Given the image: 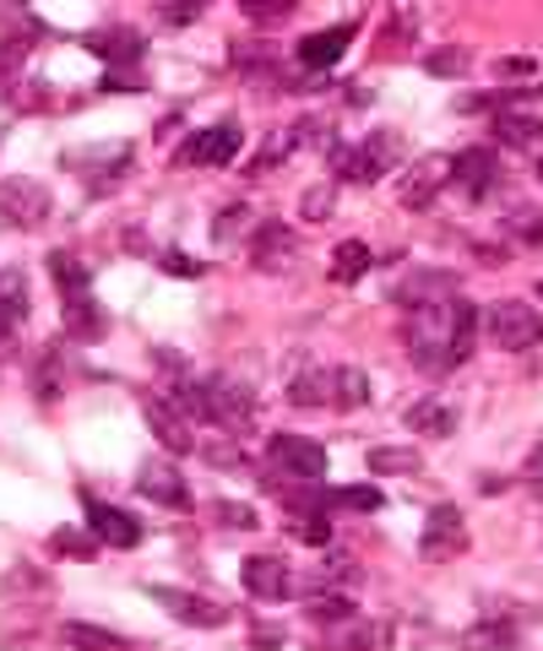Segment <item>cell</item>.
Listing matches in <instances>:
<instances>
[{"label": "cell", "mask_w": 543, "mask_h": 651, "mask_svg": "<svg viewBox=\"0 0 543 651\" xmlns=\"http://www.w3.org/2000/svg\"><path fill=\"white\" fill-rule=\"evenodd\" d=\"M494 141H500V147H539L543 120L528 115V109H500V115H494Z\"/></svg>", "instance_id": "22"}, {"label": "cell", "mask_w": 543, "mask_h": 651, "mask_svg": "<svg viewBox=\"0 0 543 651\" xmlns=\"http://www.w3.org/2000/svg\"><path fill=\"white\" fill-rule=\"evenodd\" d=\"M332 163H338V174L348 185H375V180H386V169L397 163V136L392 130H375L370 141H359V147H348V152H332Z\"/></svg>", "instance_id": "4"}, {"label": "cell", "mask_w": 543, "mask_h": 651, "mask_svg": "<svg viewBox=\"0 0 543 651\" xmlns=\"http://www.w3.org/2000/svg\"><path fill=\"white\" fill-rule=\"evenodd\" d=\"M403 305H429V299H451V277L446 271H413L403 288H397Z\"/></svg>", "instance_id": "26"}, {"label": "cell", "mask_w": 543, "mask_h": 651, "mask_svg": "<svg viewBox=\"0 0 543 651\" xmlns=\"http://www.w3.org/2000/svg\"><path fill=\"white\" fill-rule=\"evenodd\" d=\"M483 337L500 353H533L543 342V316L533 305H522V299H500V305L483 310Z\"/></svg>", "instance_id": "2"}, {"label": "cell", "mask_w": 543, "mask_h": 651, "mask_svg": "<svg viewBox=\"0 0 543 651\" xmlns=\"http://www.w3.org/2000/svg\"><path fill=\"white\" fill-rule=\"evenodd\" d=\"M299 212H305L310 223H321V217L332 212V191H327V185H316V191H305V206H299Z\"/></svg>", "instance_id": "43"}, {"label": "cell", "mask_w": 543, "mask_h": 651, "mask_svg": "<svg viewBox=\"0 0 543 651\" xmlns=\"http://www.w3.org/2000/svg\"><path fill=\"white\" fill-rule=\"evenodd\" d=\"M473 337H478V310L462 299V294L413 305L407 321H403V342H407V353H413V364H418L424 375H446V370L468 364Z\"/></svg>", "instance_id": "1"}, {"label": "cell", "mask_w": 543, "mask_h": 651, "mask_svg": "<svg viewBox=\"0 0 543 651\" xmlns=\"http://www.w3.org/2000/svg\"><path fill=\"white\" fill-rule=\"evenodd\" d=\"M451 185L468 195V201H489V195L505 185V169H500L494 152H483V147H462V152H451Z\"/></svg>", "instance_id": "7"}, {"label": "cell", "mask_w": 543, "mask_h": 651, "mask_svg": "<svg viewBox=\"0 0 543 651\" xmlns=\"http://www.w3.org/2000/svg\"><path fill=\"white\" fill-rule=\"evenodd\" d=\"M251 641H256V647H283V636H277V625H256V636H251Z\"/></svg>", "instance_id": "48"}, {"label": "cell", "mask_w": 543, "mask_h": 651, "mask_svg": "<svg viewBox=\"0 0 543 651\" xmlns=\"http://www.w3.org/2000/svg\"><path fill=\"white\" fill-rule=\"evenodd\" d=\"M494 76H500V82H539V61H528V55H511V61L494 65Z\"/></svg>", "instance_id": "41"}, {"label": "cell", "mask_w": 543, "mask_h": 651, "mask_svg": "<svg viewBox=\"0 0 543 651\" xmlns=\"http://www.w3.org/2000/svg\"><path fill=\"white\" fill-rule=\"evenodd\" d=\"M407 429L413 435H429V440H446V435H457V402H446V396H418V402H407Z\"/></svg>", "instance_id": "16"}, {"label": "cell", "mask_w": 543, "mask_h": 651, "mask_svg": "<svg viewBox=\"0 0 543 651\" xmlns=\"http://www.w3.org/2000/svg\"><path fill=\"white\" fill-rule=\"evenodd\" d=\"M82 511H87V526H93V537H98V543H109V548H136V543H141V521L126 516L120 505L87 500Z\"/></svg>", "instance_id": "14"}, {"label": "cell", "mask_w": 543, "mask_h": 651, "mask_svg": "<svg viewBox=\"0 0 543 651\" xmlns=\"http://www.w3.org/2000/svg\"><path fill=\"white\" fill-rule=\"evenodd\" d=\"M539 180H543V152H539Z\"/></svg>", "instance_id": "49"}, {"label": "cell", "mask_w": 543, "mask_h": 651, "mask_svg": "<svg viewBox=\"0 0 543 651\" xmlns=\"http://www.w3.org/2000/svg\"><path fill=\"white\" fill-rule=\"evenodd\" d=\"M364 461H370V472H418V456L407 446H375Z\"/></svg>", "instance_id": "34"}, {"label": "cell", "mask_w": 543, "mask_h": 651, "mask_svg": "<svg viewBox=\"0 0 543 651\" xmlns=\"http://www.w3.org/2000/svg\"><path fill=\"white\" fill-rule=\"evenodd\" d=\"M353 613H359V608H353V597H327V591H321V597H310V619H316V625H327V630H332V625H342V619H353Z\"/></svg>", "instance_id": "35"}, {"label": "cell", "mask_w": 543, "mask_h": 651, "mask_svg": "<svg viewBox=\"0 0 543 651\" xmlns=\"http://www.w3.org/2000/svg\"><path fill=\"white\" fill-rule=\"evenodd\" d=\"M517 641H522V630H511L505 619H500V625H494V619H483V625H473V630L462 636V647H468V651H511Z\"/></svg>", "instance_id": "28"}, {"label": "cell", "mask_w": 543, "mask_h": 651, "mask_svg": "<svg viewBox=\"0 0 543 651\" xmlns=\"http://www.w3.org/2000/svg\"><path fill=\"white\" fill-rule=\"evenodd\" d=\"M321 651H386V625H359V613H353V619L332 625Z\"/></svg>", "instance_id": "21"}, {"label": "cell", "mask_w": 543, "mask_h": 651, "mask_svg": "<svg viewBox=\"0 0 543 651\" xmlns=\"http://www.w3.org/2000/svg\"><path fill=\"white\" fill-rule=\"evenodd\" d=\"M245 217H251L245 206H223V212H217V223H212V234H217L223 245H234V228H245Z\"/></svg>", "instance_id": "42"}, {"label": "cell", "mask_w": 543, "mask_h": 651, "mask_svg": "<svg viewBox=\"0 0 543 651\" xmlns=\"http://www.w3.org/2000/svg\"><path fill=\"white\" fill-rule=\"evenodd\" d=\"M267 456L283 478H299V483H316V478H327V467H332L327 446L310 440V435H272Z\"/></svg>", "instance_id": "5"}, {"label": "cell", "mask_w": 543, "mask_h": 651, "mask_svg": "<svg viewBox=\"0 0 543 651\" xmlns=\"http://www.w3.org/2000/svg\"><path fill=\"white\" fill-rule=\"evenodd\" d=\"M71 647H82V651H126V636H115V630H98V625H82V619H71L66 630Z\"/></svg>", "instance_id": "30"}, {"label": "cell", "mask_w": 543, "mask_h": 651, "mask_svg": "<svg viewBox=\"0 0 543 651\" xmlns=\"http://www.w3.org/2000/svg\"><path fill=\"white\" fill-rule=\"evenodd\" d=\"M141 418H147L152 440H158L169 456H191V451H196V435H191V418L180 413V402H158V396H147Z\"/></svg>", "instance_id": "9"}, {"label": "cell", "mask_w": 543, "mask_h": 651, "mask_svg": "<svg viewBox=\"0 0 543 651\" xmlns=\"http://www.w3.org/2000/svg\"><path fill=\"white\" fill-rule=\"evenodd\" d=\"M251 260H256L262 271H283V266L294 260V228H283V223H262L256 239H251Z\"/></svg>", "instance_id": "19"}, {"label": "cell", "mask_w": 543, "mask_h": 651, "mask_svg": "<svg viewBox=\"0 0 543 651\" xmlns=\"http://www.w3.org/2000/svg\"><path fill=\"white\" fill-rule=\"evenodd\" d=\"M239 576H245V591L262 597V602H283V597H294V570H288L277 554H251Z\"/></svg>", "instance_id": "13"}, {"label": "cell", "mask_w": 543, "mask_h": 651, "mask_svg": "<svg viewBox=\"0 0 543 651\" xmlns=\"http://www.w3.org/2000/svg\"><path fill=\"white\" fill-rule=\"evenodd\" d=\"M0 217L11 228H39L50 217V191L39 180H6L0 185Z\"/></svg>", "instance_id": "11"}, {"label": "cell", "mask_w": 543, "mask_h": 651, "mask_svg": "<svg viewBox=\"0 0 543 651\" xmlns=\"http://www.w3.org/2000/svg\"><path fill=\"white\" fill-rule=\"evenodd\" d=\"M87 50L104 55L109 65H136L141 61V39L131 28H115V33H87Z\"/></svg>", "instance_id": "23"}, {"label": "cell", "mask_w": 543, "mask_h": 651, "mask_svg": "<svg viewBox=\"0 0 543 651\" xmlns=\"http://www.w3.org/2000/svg\"><path fill=\"white\" fill-rule=\"evenodd\" d=\"M429 76H462L468 71V50H435L429 61H424Z\"/></svg>", "instance_id": "38"}, {"label": "cell", "mask_w": 543, "mask_h": 651, "mask_svg": "<svg viewBox=\"0 0 543 651\" xmlns=\"http://www.w3.org/2000/svg\"><path fill=\"white\" fill-rule=\"evenodd\" d=\"M61 381H66V370H61V342H55V348H44V359H39V370H33V396H39V402H55V396H61Z\"/></svg>", "instance_id": "32"}, {"label": "cell", "mask_w": 543, "mask_h": 651, "mask_svg": "<svg viewBox=\"0 0 543 651\" xmlns=\"http://www.w3.org/2000/svg\"><path fill=\"white\" fill-rule=\"evenodd\" d=\"M332 402L338 407H370V375L364 370H353V364H342V370H332Z\"/></svg>", "instance_id": "25"}, {"label": "cell", "mask_w": 543, "mask_h": 651, "mask_svg": "<svg viewBox=\"0 0 543 651\" xmlns=\"http://www.w3.org/2000/svg\"><path fill=\"white\" fill-rule=\"evenodd\" d=\"M212 511H217V521H223V526H239V532H251V526H256V511H251L245 500H217Z\"/></svg>", "instance_id": "39"}, {"label": "cell", "mask_w": 543, "mask_h": 651, "mask_svg": "<svg viewBox=\"0 0 543 651\" xmlns=\"http://www.w3.org/2000/svg\"><path fill=\"white\" fill-rule=\"evenodd\" d=\"M462 548H468V521H462V511L457 505H435L424 516V532H418V559L424 565H446Z\"/></svg>", "instance_id": "6"}, {"label": "cell", "mask_w": 543, "mask_h": 651, "mask_svg": "<svg viewBox=\"0 0 543 651\" xmlns=\"http://www.w3.org/2000/svg\"><path fill=\"white\" fill-rule=\"evenodd\" d=\"M517 239H522L528 250H543V217H522V223H517Z\"/></svg>", "instance_id": "46"}, {"label": "cell", "mask_w": 543, "mask_h": 651, "mask_svg": "<svg viewBox=\"0 0 543 651\" xmlns=\"http://www.w3.org/2000/svg\"><path fill=\"white\" fill-rule=\"evenodd\" d=\"M234 152H239V126H234V120H217V126L196 130V136L174 152V163H180V169H223Z\"/></svg>", "instance_id": "8"}, {"label": "cell", "mask_w": 543, "mask_h": 651, "mask_svg": "<svg viewBox=\"0 0 543 651\" xmlns=\"http://www.w3.org/2000/svg\"><path fill=\"white\" fill-rule=\"evenodd\" d=\"M370 266H375V250L364 239H342L338 250H332V282H359Z\"/></svg>", "instance_id": "24"}, {"label": "cell", "mask_w": 543, "mask_h": 651, "mask_svg": "<svg viewBox=\"0 0 543 651\" xmlns=\"http://www.w3.org/2000/svg\"><path fill=\"white\" fill-rule=\"evenodd\" d=\"M288 532L305 537L310 548H327V543H332V516H321V511H316V516H294L288 521Z\"/></svg>", "instance_id": "36"}, {"label": "cell", "mask_w": 543, "mask_h": 651, "mask_svg": "<svg viewBox=\"0 0 543 651\" xmlns=\"http://www.w3.org/2000/svg\"><path fill=\"white\" fill-rule=\"evenodd\" d=\"M294 6H299V0H239V11H245L251 22H262V28L283 22V17H288Z\"/></svg>", "instance_id": "37"}, {"label": "cell", "mask_w": 543, "mask_h": 651, "mask_svg": "<svg viewBox=\"0 0 543 651\" xmlns=\"http://www.w3.org/2000/svg\"><path fill=\"white\" fill-rule=\"evenodd\" d=\"M206 461L228 472V467H245V451H234V446H223V440H217V446H206Z\"/></svg>", "instance_id": "45"}, {"label": "cell", "mask_w": 543, "mask_h": 651, "mask_svg": "<svg viewBox=\"0 0 543 651\" xmlns=\"http://www.w3.org/2000/svg\"><path fill=\"white\" fill-rule=\"evenodd\" d=\"M348 44H353V22H338L332 33H305L299 50H294V61L305 65V71H332L348 55Z\"/></svg>", "instance_id": "15"}, {"label": "cell", "mask_w": 543, "mask_h": 651, "mask_svg": "<svg viewBox=\"0 0 543 651\" xmlns=\"http://www.w3.org/2000/svg\"><path fill=\"white\" fill-rule=\"evenodd\" d=\"M539 299H543V282H539Z\"/></svg>", "instance_id": "50"}, {"label": "cell", "mask_w": 543, "mask_h": 651, "mask_svg": "<svg viewBox=\"0 0 543 651\" xmlns=\"http://www.w3.org/2000/svg\"><path fill=\"white\" fill-rule=\"evenodd\" d=\"M321 505H327V511H381L386 494H381L375 483H353V489H327Z\"/></svg>", "instance_id": "27"}, {"label": "cell", "mask_w": 543, "mask_h": 651, "mask_svg": "<svg viewBox=\"0 0 543 651\" xmlns=\"http://www.w3.org/2000/svg\"><path fill=\"white\" fill-rule=\"evenodd\" d=\"M50 277H55L61 299H76V294H93V288H87V266H82L76 256H61V250H55V256H50Z\"/></svg>", "instance_id": "31"}, {"label": "cell", "mask_w": 543, "mask_h": 651, "mask_svg": "<svg viewBox=\"0 0 543 651\" xmlns=\"http://www.w3.org/2000/svg\"><path fill=\"white\" fill-rule=\"evenodd\" d=\"M50 548H55L61 559H93V554H98V537H93V526H87V532L55 526V532H50Z\"/></svg>", "instance_id": "33"}, {"label": "cell", "mask_w": 543, "mask_h": 651, "mask_svg": "<svg viewBox=\"0 0 543 651\" xmlns=\"http://www.w3.org/2000/svg\"><path fill=\"white\" fill-rule=\"evenodd\" d=\"M440 185H451V158H418L413 174L403 180V206L407 212H424L440 195Z\"/></svg>", "instance_id": "17"}, {"label": "cell", "mask_w": 543, "mask_h": 651, "mask_svg": "<svg viewBox=\"0 0 543 651\" xmlns=\"http://www.w3.org/2000/svg\"><path fill=\"white\" fill-rule=\"evenodd\" d=\"M17 65H22V44L6 39V44H0V93L11 87V71H17Z\"/></svg>", "instance_id": "44"}, {"label": "cell", "mask_w": 543, "mask_h": 651, "mask_svg": "<svg viewBox=\"0 0 543 651\" xmlns=\"http://www.w3.org/2000/svg\"><path fill=\"white\" fill-rule=\"evenodd\" d=\"M28 321V294L17 271H0V353L17 342V326Z\"/></svg>", "instance_id": "20"}, {"label": "cell", "mask_w": 543, "mask_h": 651, "mask_svg": "<svg viewBox=\"0 0 543 651\" xmlns=\"http://www.w3.org/2000/svg\"><path fill=\"white\" fill-rule=\"evenodd\" d=\"M136 489H141L147 500H158L163 511H191V505H196L191 489H185V478L174 472V461H147V467L136 472Z\"/></svg>", "instance_id": "12"}, {"label": "cell", "mask_w": 543, "mask_h": 651, "mask_svg": "<svg viewBox=\"0 0 543 651\" xmlns=\"http://www.w3.org/2000/svg\"><path fill=\"white\" fill-rule=\"evenodd\" d=\"M163 266H169V271H185V277H202L206 271L202 260H185V256H163Z\"/></svg>", "instance_id": "47"}, {"label": "cell", "mask_w": 543, "mask_h": 651, "mask_svg": "<svg viewBox=\"0 0 543 651\" xmlns=\"http://www.w3.org/2000/svg\"><path fill=\"white\" fill-rule=\"evenodd\" d=\"M206 6H212V0H169V6H163V22H169V28H191Z\"/></svg>", "instance_id": "40"}, {"label": "cell", "mask_w": 543, "mask_h": 651, "mask_svg": "<svg viewBox=\"0 0 543 651\" xmlns=\"http://www.w3.org/2000/svg\"><path fill=\"white\" fill-rule=\"evenodd\" d=\"M61 321H66V337L71 342H98L109 331V316L98 310L93 294H76V299H61Z\"/></svg>", "instance_id": "18"}, {"label": "cell", "mask_w": 543, "mask_h": 651, "mask_svg": "<svg viewBox=\"0 0 543 651\" xmlns=\"http://www.w3.org/2000/svg\"><path fill=\"white\" fill-rule=\"evenodd\" d=\"M147 597L163 602L180 625H196V630H217V625H228V608L212 602V597H196V591H180V586H147Z\"/></svg>", "instance_id": "10"}, {"label": "cell", "mask_w": 543, "mask_h": 651, "mask_svg": "<svg viewBox=\"0 0 543 651\" xmlns=\"http://www.w3.org/2000/svg\"><path fill=\"white\" fill-rule=\"evenodd\" d=\"M294 407H327L332 402V370H305L294 386H288Z\"/></svg>", "instance_id": "29"}, {"label": "cell", "mask_w": 543, "mask_h": 651, "mask_svg": "<svg viewBox=\"0 0 543 651\" xmlns=\"http://www.w3.org/2000/svg\"><path fill=\"white\" fill-rule=\"evenodd\" d=\"M206 381V424L228 429V435H245L256 424V396L245 381L234 375H202Z\"/></svg>", "instance_id": "3"}]
</instances>
